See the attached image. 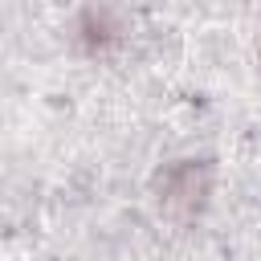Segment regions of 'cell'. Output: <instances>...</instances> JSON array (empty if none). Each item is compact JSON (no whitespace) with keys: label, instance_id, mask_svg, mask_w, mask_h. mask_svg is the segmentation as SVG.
Segmentation results:
<instances>
[{"label":"cell","instance_id":"obj_1","mask_svg":"<svg viewBox=\"0 0 261 261\" xmlns=\"http://www.w3.org/2000/svg\"><path fill=\"white\" fill-rule=\"evenodd\" d=\"M208 184H212V171L208 163H196V159H184L175 167H167L159 175V200L175 212H196L208 196Z\"/></svg>","mask_w":261,"mask_h":261}]
</instances>
